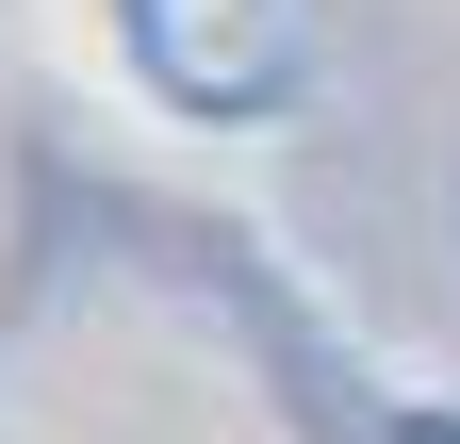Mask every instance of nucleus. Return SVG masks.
Here are the masks:
<instances>
[{"label":"nucleus","instance_id":"f257e3e1","mask_svg":"<svg viewBox=\"0 0 460 444\" xmlns=\"http://www.w3.org/2000/svg\"><path fill=\"white\" fill-rule=\"evenodd\" d=\"M394 444H460V412H411V428H394Z\"/></svg>","mask_w":460,"mask_h":444}]
</instances>
